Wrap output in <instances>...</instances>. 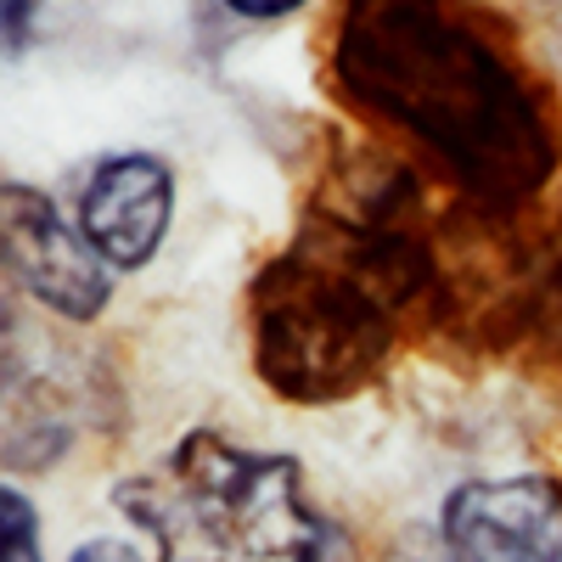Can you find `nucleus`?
<instances>
[{
    "label": "nucleus",
    "instance_id": "obj_1",
    "mask_svg": "<svg viewBox=\"0 0 562 562\" xmlns=\"http://www.w3.org/2000/svg\"><path fill=\"white\" fill-rule=\"evenodd\" d=\"M333 63L349 97L422 140L467 198L512 209L551 180L557 140L535 85L473 23L434 7H355Z\"/></svg>",
    "mask_w": 562,
    "mask_h": 562
},
{
    "label": "nucleus",
    "instance_id": "obj_2",
    "mask_svg": "<svg viewBox=\"0 0 562 562\" xmlns=\"http://www.w3.org/2000/svg\"><path fill=\"white\" fill-rule=\"evenodd\" d=\"M113 512L153 562H326L304 461L192 428L113 484Z\"/></svg>",
    "mask_w": 562,
    "mask_h": 562
},
{
    "label": "nucleus",
    "instance_id": "obj_3",
    "mask_svg": "<svg viewBox=\"0 0 562 562\" xmlns=\"http://www.w3.org/2000/svg\"><path fill=\"white\" fill-rule=\"evenodd\" d=\"M411 243L344 225L299 243L259 288V366L276 389L326 394L371 371L389 344V299L411 288Z\"/></svg>",
    "mask_w": 562,
    "mask_h": 562
},
{
    "label": "nucleus",
    "instance_id": "obj_4",
    "mask_svg": "<svg viewBox=\"0 0 562 562\" xmlns=\"http://www.w3.org/2000/svg\"><path fill=\"white\" fill-rule=\"evenodd\" d=\"M0 281L52 310L57 321L90 326L113 304V270L85 243V231L52 192L29 180H0Z\"/></svg>",
    "mask_w": 562,
    "mask_h": 562
},
{
    "label": "nucleus",
    "instance_id": "obj_5",
    "mask_svg": "<svg viewBox=\"0 0 562 562\" xmlns=\"http://www.w3.org/2000/svg\"><path fill=\"white\" fill-rule=\"evenodd\" d=\"M445 562H562V484L546 473L461 479L439 501Z\"/></svg>",
    "mask_w": 562,
    "mask_h": 562
},
{
    "label": "nucleus",
    "instance_id": "obj_6",
    "mask_svg": "<svg viewBox=\"0 0 562 562\" xmlns=\"http://www.w3.org/2000/svg\"><path fill=\"white\" fill-rule=\"evenodd\" d=\"M175 203H180V180L169 158L147 147H124V153H102L79 175L74 220L85 243L97 248V259L113 276H130V270H147L169 243Z\"/></svg>",
    "mask_w": 562,
    "mask_h": 562
},
{
    "label": "nucleus",
    "instance_id": "obj_7",
    "mask_svg": "<svg viewBox=\"0 0 562 562\" xmlns=\"http://www.w3.org/2000/svg\"><path fill=\"white\" fill-rule=\"evenodd\" d=\"M0 562H52L45 557L40 501L12 479H0Z\"/></svg>",
    "mask_w": 562,
    "mask_h": 562
},
{
    "label": "nucleus",
    "instance_id": "obj_8",
    "mask_svg": "<svg viewBox=\"0 0 562 562\" xmlns=\"http://www.w3.org/2000/svg\"><path fill=\"white\" fill-rule=\"evenodd\" d=\"M68 562H153L135 540H119V535H90L68 551Z\"/></svg>",
    "mask_w": 562,
    "mask_h": 562
},
{
    "label": "nucleus",
    "instance_id": "obj_9",
    "mask_svg": "<svg viewBox=\"0 0 562 562\" xmlns=\"http://www.w3.org/2000/svg\"><path fill=\"white\" fill-rule=\"evenodd\" d=\"M34 18H40V7H0V45H7V52L29 45L34 40Z\"/></svg>",
    "mask_w": 562,
    "mask_h": 562
},
{
    "label": "nucleus",
    "instance_id": "obj_10",
    "mask_svg": "<svg viewBox=\"0 0 562 562\" xmlns=\"http://www.w3.org/2000/svg\"><path fill=\"white\" fill-rule=\"evenodd\" d=\"M0 326H7V321H0Z\"/></svg>",
    "mask_w": 562,
    "mask_h": 562
}]
</instances>
